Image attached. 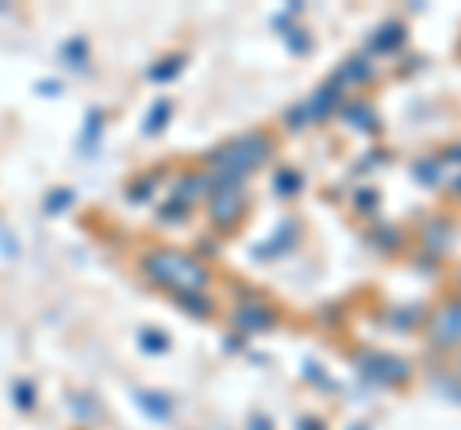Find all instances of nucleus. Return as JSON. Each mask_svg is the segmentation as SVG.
Returning a JSON list of instances; mask_svg holds the SVG:
<instances>
[{
	"instance_id": "nucleus-1",
	"label": "nucleus",
	"mask_w": 461,
	"mask_h": 430,
	"mask_svg": "<svg viewBox=\"0 0 461 430\" xmlns=\"http://www.w3.org/2000/svg\"><path fill=\"white\" fill-rule=\"evenodd\" d=\"M273 154V142L266 135H242L235 142H227L223 150H215L208 162L220 174V184H242V177L258 169Z\"/></svg>"
},
{
	"instance_id": "nucleus-2",
	"label": "nucleus",
	"mask_w": 461,
	"mask_h": 430,
	"mask_svg": "<svg viewBox=\"0 0 461 430\" xmlns=\"http://www.w3.org/2000/svg\"><path fill=\"white\" fill-rule=\"evenodd\" d=\"M142 265H147V273L154 281L169 284L177 296L200 292L208 284V269L200 262H193L189 254H177V250H150L147 257H142Z\"/></svg>"
},
{
	"instance_id": "nucleus-3",
	"label": "nucleus",
	"mask_w": 461,
	"mask_h": 430,
	"mask_svg": "<svg viewBox=\"0 0 461 430\" xmlns=\"http://www.w3.org/2000/svg\"><path fill=\"white\" fill-rule=\"evenodd\" d=\"M357 369H362V377L373 384H403L408 381V362H403V357H393V354H377V350L357 354Z\"/></svg>"
},
{
	"instance_id": "nucleus-4",
	"label": "nucleus",
	"mask_w": 461,
	"mask_h": 430,
	"mask_svg": "<svg viewBox=\"0 0 461 430\" xmlns=\"http://www.w3.org/2000/svg\"><path fill=\"white\" fill-rule=\"evenodd\" d=\"M427 335L442 350L446 346H457V342H461V304H446V308H438L435 315H430Z\"/></svg>"
},
{
	"instance_id": "nucleus-5",
	"label": "nucleus",
	"mask_w": 461,
	"mask_h": 430,
	"mask_svg": "<svg viewBox=\"0 0 461 430\" xmlns=\"http://www.w3.org/2000/svg\"><path fill=\"white\" fill-rule=\"evenodd\" d=\"M247 208V196H242L239 184H220V189L212 193V219L220 227H230Z\"/></svg>"
},
{
	"instance_id": "nucleus-6",
	"label": "nucleus",
	"mask_w": 461,
	"mask_h": 430,
	"mask_svg": "<svg viewBox=\"0 0 461 430\" xmlns=\"http://www.w3.org/2000/svg\"><path fill=\"white\" fill-rule=\"evenodd\" d=\"M235 323L242 327V331H269L273 311L266 304H242V308H235Z\"/></svg>"
},
{
	"instance_id": "nucleus-7",
	"label": "nucleus",
	"mask_w": 461,
	"mask_h": 430,
	"mask_svg": "<svg viewBox=\"0 0 461 430\" xmlns=\"http://www.w3.org/2000/svg\"><path fill=\"white\" fill-rule=\"evenodd\" d=\"M342 120H346V123H354L357 131H377V127H381L377 108L366 104V100H354V104H346V108H342Z\"/></svg>"
},
{
	"instance_id": "nucleus-8",
	"label": "nucleus",
	"mask_w": 461,
	"mask_h": 430,
	"mask_svg": "<svg viewBox=\"0 0 461 430\" xmlns=\"http://www.w3.org/2000/svg\"><path fill=\"white\" fill-rule=\"evenodd\" d=\"M339 108V85H327V89H315V96L304 104L308 120H327L330 112Z\"/></svg>"
},
{
	"instance_id": "nucleus-9",
	"label": "nucleus",
	"mask_w": 461,
	"mask_h": 430,
	"mask_svg": "<svg viewBox=\"0 0 461 430\" xmlns=\"http://www.w3.org/2000/svg\"><path fill=\"white\" fill-rule=\"evenodd\" d=\"M293 242H296V227H293V223H281L277 235L258 246V257H277V254H285V250H293Z\"/></svg>"
},
{
	"instance_id": "nucleus-10",
	"label": "nucleus",
	"mask_w": 461,
	"mask_h": 430,
	"mask_svg": "<svg viewBox=\"0 0 461 430\" xmlns=\"http://www.w3.org/2000/svg\"><path fill=\"white\" fill-rule=\"evenodd\" d=\"M446 246H450V223H446V219H430L427 231H423V250L427 254H442Z\"/></svg>"
},
{
	"instance_id": "nucleus-11",
	"label": "nucleus",
	"mask_w": 461,
	"mask_h": 430,
	"mask_svg": "<svg viewBox=\"0 0 461 430\" xmlns=\"http://www.w3.org/2000/svg\"><path fill=\"white\" fill-rule=\"evenodd\" d=\"M208 193V177H200V174H189V177H181V189H177V204H173V211H181V208H189L196 196H204Z\"/></svg>"
},
{
	"instance_id": "nucleus-12",
	"label": "nucleus",
	"mask_w": 461,
	"mask_h": 430,
	"mask_svg": "<svg viewBox=\"0 0 461 430\" xmlns=\"http://www.w3.org/2000/svg\"><path fill=\"white\" fill-rule=\"evenodd\" d=\"M369 47H373V50H384V54H388V50H396V47H403V23L388 20V23L381 27V31L373 35Z\"/></svg>"
},
{
	"instance_id": "nucleus-13",
	"label": "nucleus",
	"mask_w": 461,
	"mask_h": 430,
	"mask_svg": "<svg viewBox=\"0 0 461 430\" xmlns=\"http://www.w3.org/2000/svg\"><path fill=\"white\" fill-rule=\"evenodd\" d=\"M369 77H373L369 62H366V58H350V62H346L339 74H335V85H339V81H357V85H362V81H369Z\"/></svg>"
},
{
	"instance_id": "nucleus-14",
	"label": "nucleus",
	"mask_w": 461,
	"mask_h": 430,
	"mask_svg": "<svg viewBox=\"0 0 461 430\" xmlns=\"http://www.w3.org/2000/svg\"><path fill=\"white\" fill-rule=\"evenodd\" d=\"M139 404L147 415H154V419H169L173 408H169V399L166 396H158V392H139Z\"/></svg>"
},
{
	"instance_id": "nucleus-15",
	"label": "nucleus",
	"mask_w": 461,
	"mask_h": 430,
	"mask_svg": "<svg viewBox=\"0 0 461 430\" xmlns=\"http://www.w3.org/2000/svg\"><path fill=\"white\" fill-rule=\"evenodd\" d=\"M438 169H442V157H423V162L411 166V177L423 184H438Z\"/></svg>"
},
{
	"instance_id": "nucleus-16",
	"label": "nucleus",
	"mask_w": 461,
	"mask_h": 430,
	"mask_svg": "<svg viewBox=\"0 0 461 430\" xmlns=\"http://www.w3.org/2000/svg\"><path fill=\"white\" fill-rule=\"evenodd\" d=\"M300 181L304 177H300L296 169H281V174L273 177V189H277L281 196H293V193H300Z\"/></svg>"
},
{
	"instance_id": "nucleus-17",
	"label": "nucleus",
	"mask_w": 461,
	"mask_h": 430,
	"mask_svg": "<svg viewBox=\"0 0 461 430\" xmlns=\"http://www.w3.org/2000/svg\"><path fill=\"white\" fill-rule=\"evenodd\" d=\"M139 338H142V346H147L150 354H166L169 350V338L162 331H139Z\"/></svg>"
},
{
	"instance_id": "nucleus-18",
	"label": "nucleus",
	"mask_w": 461,
	"mask_h": 430,
	"mask_svg": "<svg viewBox=\"0 0 461 430\" xmlns=\"http://www.w3.org/2000/svg\"><path fill=\"white\" fill-rule=\"evenodd\" d=\"M169 116V100H158L154 112H150V120H147V135H158L162 131V120Z\"/></svg>"
},
{
	"instance_id": "nucleus-19",
	"label": "nucleus",
	"mask_w": 461,
	"mask_h": 430,
	"mask_svg": "<svg viewBox=\"0 0 461 430\" xmlns=\"http://www.w3.org/2000/svg\"><path fill=\"white\" fill-rule=\"evenodd\" d=\"M177 300H181L185 308H193V315H208V311H212V304H208V300L200 296V292H185V296H177Z\"/></svg>"
},
{
	"instance_id": "nucleus-20",
	"label": "nucleus",
	"mask_w": 461,
	"mask_h": 430,
	"mask_svg": "<svg viewBox=\"0 0 461 430\" xmlns=\"http://www.w3.org/2000/svg\"><path fill=\"white\" fill-rule=\"evenodd\" d=\"M403 315H388V323H393V327H411V323H420L423 319V308H400Z\"/></svg>"
},
{
	"instance_id": "nucleus-21",
	"label": "nucleus",
	"mask_w": 461,
	"mask_h": 430,
	"mask_svg": "<svg viewBox=\"0 0 461 430\" xmlns=\"http://www.w3.org/2000/svg\"><path fill=\"white\" fill-rule=\"evenodd\" d=\"M373 238L388 242V246H400V231H396V227H377V231H373Z\"/></svg>"
},
{
	"instance_id": "nucleus-22",
	"label": "nucleus",
	"mask_w": 461,
	"mask_h": 430,
	"mask_svg": "<svg viewBox=\"0 0 461 430\" xmlns=\"http://www.w3.org/2000/svg\"><path fill=\"white\" fill-rule=\"evenodd\" d=\"M177 66H181V58L162 62V69H150V77H154V81H166V77H173V74H177Z\"/></svg>"
},
{
	"instance_id": "nucleus-23",
	"label": "nucleus",
	"mask_w": 461,
	"mask_h": 430,
	"mask_svg": "<svg viewBox=\"0 0 461 430\" xmlns=\"http://www.w3.org/2000/svg\"><path fill=\"white\" fill-rule=\"evenodd\" d=\"M288 47H293L296 54H308V47H312V42L304 39V31H288Z\"/></svg>"
},
{
	"instance_id": "nucleus-24",
	"label": "nucleus",
	"mask_w": 461,
	"mask_h": 430,
	"mask_svg": "<svg viewBox=\"0 0 461 430\" xmlns=\"http://www.w3.org/2000/svg\"><path fill=\"white\" fill-rule=\"evenodd\" d=\"M308 120V112H304V104H300L296 112H288V123H304Z\"/></svg>"
},
{
	"instance_id": "nucleus-25",
	"label": "nucleus",
	"mask_w": 461,
	"mask_h": 430,
	"mask_svg": "<svg viewBox=\"0 0 461 430\" xmlns=\"http://www.w3.org/2000/svg\"><path fill=\"white\" fill-rule=\"evenodd\" d=\"M373 200H377L373 193H362V196H357V208H373Z\"/></svg>"
},
{
	"instance_id": "nucleus-26",
	"label": "nucleus",
	"mask_w": 461,
	"mask_h": 430,
	"mask_svg": "<svg viewBox=\"0 0 461 430\" xmlns=\"http://www.w3.org/2000/svg\"><path fill=\"white\" fill-rule=\"evenodd\" d=\"M450 162H461V147H454V150H450Z\"/></svg>"
},
{
	"instance_id": "nucleus-27",
	"label": "nucleus",
	"mask_w": 461,
	"mask_h": 430,
	"mask_svg": "<svg viewBox=\"0 0 461 430\" xmlns=\"http://www.w3.org/2000/svg\"><path fill=\"white\" fill-rule=\"evenodd\" d=\"M454 193H457V196H461V177H457V181H454Z\"/></svg>"
},
{
	"instance_id": "nucleus-28",
	"label": "nucleus",
	"mask_w": 461,
	"mask_h": 430,
	"mask_svg": "<svg viewBox=\"0 0 461 430\" xmlns=\"http://www.w3.org/2000/svg\"><path fill=\"white\" fill-rule=\"evenodd\" d=\"M357 430H362V426H357Z\"/></svg>"
}]
</instances>
